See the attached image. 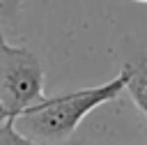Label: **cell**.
<instances>
[{"label":"cell","instance_id":"cell-1","mask_svg":"<svg viewBox=\"0 0 147 145\" xmlns=\"http://www.w3.org/2000/svg\"><path fill=\"white\" fill-rule=\"evenodd\" d=\"M129 76H131V64L126 62L115 78L101 85L64 92L57 97H44L41 101L32 104L30 108H25L14 117L16 129L28 138H34L46 145L67 140L94 108L117 99L126 90Z\"/></svg>","mask_w":147,"mask_h":145},{"label":"cell","instance_id":"cell-2","mask_svg":"<svg viewBox=\"0 0 147 145\" xmlns=\"http://www.w3.org/2000/svg\"><path fill=\"white\" fill-rule=\"evenodd\" d=\"M44 99V69L37 55L25 46L0 41V106L16 117Z\"/></svg>","mask_w":147,"mask_h":145},{"label":"cell","instance_id":"cell-3","mask_svg":"<svg viewBox=\"0 0 147 145\" xmlns=\"http://www.w3.org/2000/svg\"><path fill=\"white\" fill-rule=\"evenodd\" d=\"M126 92L131 94L133 104L147 117V60L131 64V76L126 81Z\"/></svg>","mask_w":147,"mask_h":145},{"label":"cell","instance_id":"cell-4","mask_svg":"<svg viewBox=\"0 0 147 145\" xmlns=\"http://www.w3.org/2000/svg\"><path fill=\"white\" fill-rule=\"evenodd\" d=\"M0 145H46V143H39L34 138H28L25 133H21L16 129L14 117L9 115L0 122Z\"/></svg>","mask_w":147,"mask_h":145},{"label":"cell","instance_id":"cell-5","mask_svg":"<svg viewBox=\"0 0 147 145\" xmlns=\"http://www.w3.org/2000/svg\"><path fill=\"white\" fill-rule=\"evenodd\" d=\"M21 5H23V0H0V21L2 18L5 21H11L18 14Z\"/></svg>","mask_w":147,"mask_h":145},{"label":"cell","instance_id":"cell-6","mask_svg":"<svg viewBox=\"0 0 147 145\" xmlns=\"http://www.w3.org/2000/svg\"><path fill=\"white\" fill-rule=\"evenodd\" d=\"M0 41H2V39H0ZM5 117H9V115H7V110H5V108H2V106H0V122H2V120H5Z\"/></svg>","mask_w":147,"mask_h":145},{"label":"cell","instance_id":"cell-7","mask_svg":"<svg viewBox=\"0 0 147 145\" xmlns=\"http://www.w3.org/2000/svg\"><path fill=\"white\" fill-rule=\"evenodd\" d=\"M133 2H142V5H147V0H133Z\"/></svg>","mask_w":147,"mask_h":145},{"label":"cell","instance_id":"cell-8","mask_svg":"<svg viewBox=\"0 0 147 145\" xmlns=\"http://www.w3.org/2000/svg\"><path fill=\"white\" fill-rule=\"evenodd\" d=\"M0 39H5V35H2V25H0Z\"/></svg>","mask_w":147,"mask_h":145}]
</instances>
